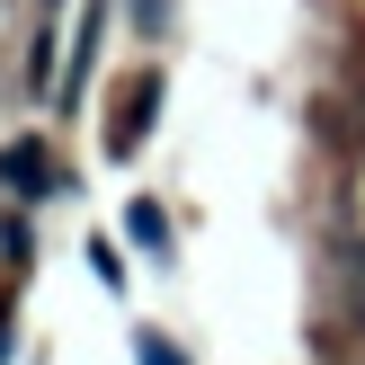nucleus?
Returning <instances> with one entry per match:
<instances>
[{"label":"nucleus","mask_w":365,"mask_h":365,"mask_svg":"<svg viewBox=\"0 0 365 365\" xmlns=\"http://www.w3.org/2000/svg\"><path fill=\"white\" fill-rule=\"evenodd\" d=\"M134 356H143V365H187V356H178V348H170L160 330H143V339H134Z\"/></svg>","instance_id":"obj_5"},{"label":"nucleus","mask_w":365,"mask_h":365,"mask_svg":"<svg viewBox=\"0 0 365 365\" xmlns=\"http://www.w3.org/2000/svg\"><path fill=\"white\" fill-rule=\"evenodd\" d=\"M152 116H160V71H134V81H125V98H116V116H107V160L143 152Z\"/></svg>","instance_id":"obj_1"},{"label":"nucleus","mask_w":365,"mask_h":365,"mask_svg":"<svg viewBox=\"0 0 365 365\" xmlns=\"http://www.w3.org/2000/svg\"><path fill=\"white\" fill-rule=\"evenodd\" d=\"M0 356H9V321H0Z\"/></svg>","instance_id":"obj_6"},{"label":"nucleus","mask_w":365,"mask_h":365,"mask_svg":"<svg viewBox=\"0 0 365 365\" xmlns=\"http://www.w3.org/2000/svg\"><path fill=\"white\" fill-rule=\"evenodd\" d=\"M125 232H134V241L152 250V259H170V214H160L152 196H143V205H125Z\"/></svg>","instance_id":"obj_3"},{"label":"nucleus","mask_w":365,"mask_h":365,"mask_svg":"<svg viewBox=\"0 0 365 365\" xmlns=\"http://www.w3.org/2000/svg\"><path fill=\"white\" fill-rule=\"evenodd\" d=\"M45 9H53V0H45Z\"/></svg>","instance_id":"obj_7"},{"label":"nucleus","mask_w":365,"mask_h":365,"mask_svg":"<svg viewBox=\"0 0 365 365\" xmlns=\"http://www.w3.org/2000/svg\"><path fill=\"white\" fill-rule=\"evenodd\" d=\"M0 178H9L18 196H45V187H53V160H45V143H9V152H0Z\"/></svg>","instance_id":"obj_2"},{"label":"nucleus","mask_w":365,"mask_h":365,"mask_svg":"<svg viewBox=\"0 0 365 365\" xmlns=\"http://www.w3.org/2000/svg\"><path fill=\"white\" fill-rule=\"evenodd\" d=\"M170 9H178V0H134V27L143 36H170Z\"/></svg>","instance_id":"obj_4"}]
</instances>
